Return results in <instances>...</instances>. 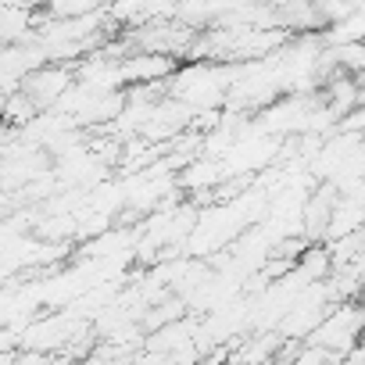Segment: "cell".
I'll return each instance as SVG.
<instances>
[{"label": "cell", "instance_id": "7a4b0ae2", "mask_svg": "<svg viewBox=\"0 0 365 365\" xmlns=\"http://www.w3.org/2000/svg\"><path fill=\"white\" fill-rule=\"evenodd\" d=\"M172 68H175V61L161 51H140L136 58L118 61L122 83H154V79H165Z\"/></svg>", "mask_w": 365, "mask_h": 365}, {"label": "cell", "instance_id": "5b68a950", "mask_svg": "<svg viewBox=\"0 0 365 365\" xmlns=\"http://www.w3.org/2000/svg\"><path fill=\"white\" fill-rule=\"evenodd\" d=\"M301 269H304L308 279H326V272H329V251H308L301 258Z\"/></svg>", "mask_w": 365, "mask_h": 365}, {"label": "cell", "instance_id": "6da1fadb", "mask_svg": "<svg viewBox=\"0 0 365 365\" xmlns=\"http://www.w3.org/2000/svg\"><path fill=\"white\" fill-rule=\"evenodd\" d=\"M26 93L33 97L36 108H51L61 93L72 90V76L65 68H40V72H26Z\"/></svg>", "mask_w": 365, "mask_h": 365}, {"label": "cell", "instance_id": "277c9868", "mask_svg": "<svg viewBox=\"0 0 365 365\" xmlns=\"http://www.w3.org/2000/svg\"><path fill=\"white\" fill-rule=\"evenodd\" d=\"M0 111H4V118H8L11 125H19V122H33L36 104H33L29 93H11V97H8V108H0Z\"/></svg>", "mask_w": 365, "mask_h": 365}, {"label": "cell", "instance_id": "ba28073f", "mask_svg": "<svg viewBox=\"0 0 365 365\" xmlns=\"http://www.w3.org/2000/svg\"><path fill=\"white\" fill-rule=\"evenodd\" d=\"M29 4H47V0H29Z\"/></svg>", "mask_w": 365, "mask_h": 365}, {"label": "cell", "instance_id": "8992f818", "mask_svg": "<svg viewBox=\"0 0 365 365\" xmlns=\"http://www.w3.org/2000/svg\"><path fill=\"white\" fill-rule=\"evenodd\" d=\"M262 4H269V8H276V11H279V8H287V4H290V0H262Z\"/></svg>", "mask_w": 365, "mask_h": 365}, {"label": "cell", "instance_id": "52a82bcc", "mask_svg": "<svg viewBox=\"0 0 365 365\" xmlns=\"http://www.w3.org/2000/svg\"><path fill=\"white\" fill-rule=\"evenodd\" d=\"M11 344V333H0V347H8Z\"/></svg>", "mask_w": 365, "mask_h": 365}, {"label": "cell", "instance_id": "3957f363", "mask_svg": "<svg viewBox=\"0 0 365 365\" xmlns=\"http://www.w3.org/2000/svg\"><path fill=\"white\" fill-rule=\"evenodd\" d=\"M104 4V0H47V11L54 19H76V15H90Z\"/></svg>", "mask_w": 365, "mask_h": 365}]
</instances>
